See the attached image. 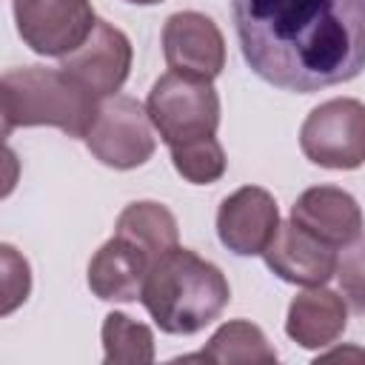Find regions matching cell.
<instances>
[{"label": "cell", "instance_id": "obj_2", "mask_svg": "<svg viewBox=\"0 0 365 365\" xmlns=\"http://www.w3.org/2000/svg\"><path fill=\"white\" fill-rule=\"evenodd\" d=\"M140 299L160 331L188 336L222 314L231 288L214 262L174 245L151 262Z\"/></svg>", "mask_w": 365, "mask_h": 365}, {"label": "cell", "instance_id": "obj_18", "mask_svg": "<svg viewBox=\"0 0 365 365\" xmlns=\"http://www.w3.org/2000/svg\"><path fill=\"white\" fill-rule=\"evenodd\" d=\"M171 163L177 174L194 185L217 182L225 174V151L214 134L171 145Z\"/></svg>", "mask_w": 365, "mask_h": 365}, {"label": "cell", "instance_id": "obj_5", "mask_svg": "<svg viewBox=\"0 0 365 365\" xmlns=\"http://www.w3.org/2000/svg\"><path fill=\"white\" fill-rule=\"evenodd\" d=\"M302 154L322 168L351 171L365 163V106L336 97L317 106L299 128Z\"/></svg>", "mask_w": 365, "mask_h": 365}, {"label": "cell", "instance_id": "obj_12", "mask_svg": "<svg viewBox=\"0 0 365 365\" xmlns=\"http://www.w3.org/2000/svg\"><path fill=\"white\" fill-rule=\"evenodd\" d=\"M291 220L331 248L351 245L356 237H362L365 225L359 202L336 185H317L302 191L291 208Z\"/></svg>", "mask_w": 365, "mask_h": 365}, {"label": "cell", "instance_id": "obj_6", "mask_svg": "<svg viewBox=\"0 0 365 365\" xmlns=\"http://www.w3.org/2000/svg\"><path fill=\"white\" fill-rule=\"evenodd\" d=\"M86 145L103 165L128 171L151 160L157 140L148 111L134 97L114 94L100 103V111L86 134Z\"/></svg>", "mask_w": 365, "mask_h": 365}, {"label": "cell", "instance_id": "obj_4", "mask_svg": "<svg viewBox=\"0 0 365 365\" xmlns=\"http://www.w3.org/2000/svg\"><path fill=\"white\" fill-rule=\"evenodd\" d=\"M151 125L171 148L188 140L211 137L220 125V94L211 80L168 71L163 74L145 100Z\"/></svg>", "mask_w": 365, "mask_h": 365}, {"label": "cell", "instance_id": "obj_11", "mask_svg": "<svg viewBox=\"0 0 365 365\" xmlns=\"http://www.w3.org/2000/svg\"><path fill=\"white\" fill-rule=\"evenodd\" d=\"M265 265L294 285H325L336 274V248L299 228L294 220L279 222L274 240L262 251Z\"/></svg>", "mask_w": 365, "mask_h": 365}, {"label": "cell", "instance_id": "obj_10", "mask_svg": "<svg viewBox=\"0 0 365 365\" xmlns=\"http://www.w3.org/2000/svg\"><path fill=\"white\" fill-rule=\"evenodd\" d=\"M279 228L277 200L259 185H242L220 202L217 237L237 257H254L268 248Z\"/></svg>", "mask_w": 365, "mask_h": 365}, {"label": "cell", "instance_id": "obj_19", "mask_svg": "<svg viewBox=\"0 0 365 365\" xmlns=\"http://www.w3.org/2000/svg\"><path fill=\"white\" fill-rule=\"evenodd\" d=\"M336 279L351 308L365 314V237H356L351 245H345L342 257L336 259Z\"/></svg>", "mask_w": 365, "mask_h": 365}, {"label": "cell", "instance_id": "obj_14", "mask_svg": "<svg viewBox=\"0 0 365 365\" xmlns=\"http://www.w3.org/2000/svg\"><path fill=\"white\" fill-rule=\"evenodd\" d=\"M348 325L345 299L322 285H308V291L297 294L288 305L285 334L308 351H319L334 345Z\"/></svg>", "mask_w": 365, "mask_h": 365}, {"label": "cell", "instance_id": "obj_8", "mask_svg": "<svg viewBox=\"0 0 365 365\" xmlns=\"http://www.w3.org/2000/svg\"><path fill=\"white\" fill-rule=\"evenodd\" d=\"M131 40L111 23L97 20L80 48L63 57L60 68L97 97H114L131 71Z\"/></svg>", "mask_w": 365, "mask_h": 365}, {"label": "cell", "instance_id": "obj_21", "mask_svg": "<svg viewBox=\"0 0 365 365\" xmlns=\"http://www.w3.org/2000/svg\"><path fill=\"white\" fill-rule=\"evenodd\" d=\"M319 359H365V351H359V348H336V351L322 354Z\"/></svg>", "mask_w": 365, "mask_h": 365}, {"label": "cell", "instance_id": "obj_9", "mask_svg": "<svg viewBox=\"0 0 365 365\" xmlns=\"http://www.w3.org/2000/svg\"><path fill=\"white\" fill-rule=\"evenodd\" d=\"M163 54L171 71L200 80H214L225 68L222 31L200 11H177L165 20Z\"/></svg>", "mask_w": 365, "mask_h": 365}, {"label": "cell", "instance_id": "obj_15", "mask_svg": "<svg viewBox=\"0 0 365 365\" xmlns=\"http://www.w3.org/2000/svg\"><path fill=\"white\" fill-rule=\"evenodd\" d=\"M180 359L214 362V365H268V362H277V351L268 345L262 328H257L248 319H231L214 331V336L202 351Z\"/></svg>", "mask_w": 365, "mask_h": 365}, {"label": "cell", "instance_id": "obj_1", "mask_svg": "<svg viewBox=\"0 0 365 365\" xmlns=\"http://www.w3.org/2000/svg\"><path fill=\"white\" fill-rule=\"evenodd\" d=\"M248 68L311 94L365 71V0H231Z\"/></svg>", "mask_w": 365, "mask_h": 365}, {"label": "cell", "instance_id": "obj_22", "mask_svg": "<svg viewBox=\"0 0 365 365\" xmlns=\"http://www.w3.org/2000/svg\"><path fill=\"white\" fill-rule=\"evenodd\" d=\"M125 3H134V6H154V3H163V0H125Z\"/></svg>", "mask_w": 365, "mask_h": 365}, {"label": "cell", "instance_id": "obj_17", "mask_svg": "<svg viewBox=\"0 0 365 365\" xmlns=\"http://www.w3.org/2000/svg\"><path fill=\"white\" fill-rule=\"evenodd\" d=\"M103 359L108 365H148L154 362V334L148 325L111 311L103 319Z\"/></svg>", "mask_w": 365, "mask_h": 365}, {"label": "cell", "instance_id": "obj_3", "mask_svg": "<svg viewBox=\"0 0 365 365\" xmlns=\"http://www.w3.org/2000/svg\"><path fill=\"white\" fill-rule=\"evenodd\" d=\"M3 137L26 125H54L68 137L88 134L100 106L97 94L80 86L63 68H9L0 80Z\"/></svg>", "mask_w": 365, "mask_h": 365}, {"label": "cell", "instance_id": "obj_13", "mask_svg": "<svg viewBox=\"0 0 365 365\" xmlns=\"http://www.w3.org/2000/svg\"><path fill=\"white\" fill-rule=\"evenodd\" d=\"M151 259L125 237H111L88 262V288L106 302H134L143 294Z\"/></svg>", "mask_w": 365, "mask_h": 365}, {"label": "cell", "instance_id": "obj_7", "mask_svg": "<svg viewBox=\"0 0 365 365\" xmlns=\"http://www.w3.org/2000/svg\"><path fill=\"white\" fill-rule=\"evenodd\" d=\"M23 43L43 57H66L86 43L97 17L91 0H14Z\"/></svg>", "mask_w": 365, "mask_h": 365}, {"label": "cell", "instance_id": "obj_16", "mask_svg": "<svg viewBox=\"0 0 365 365\" xmlns=\"http://www.w3.org/2000/svg\"><path fill=\"white\" fill-rule=\"evenodd\" d=\"M114 234L125 237L128 242L143 248L151 262L160 254L180 245V228H177L174 214L163 202H151V200H140V202L125 205L117 217Z\"/></svg>", "mask_w": 365, "mask_h": 365}, {"label": "cell", "instance_id": "obj_20", "mask_svg": "<svg viewBox=\"0 0 365 365\" xmlns=\"http://www.w3.org/2000/svg\"><path fill=\"white\" fill-rule=\"evenodd\" d=\"M0 259H3V305L0 314L9 317L20 302H26L29 291H31V274H29V262L9 245H0Z\"/></svg>", "mask_w": 365, "mask_h": 365}]
</instances>
